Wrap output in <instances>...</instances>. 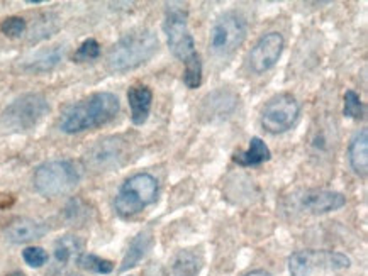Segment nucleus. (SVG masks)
<instances>
[{
	"label": "nucleus",
	"instance_id": "6e6552de",
	"mask_svg": "<svg viewBox=\"0 0 368 276\" xmlns=\"http://www.w3.org/2000/svg\"><path fill=\"white\" fill-rule=\"evenodd\" d=\"M290 276H313L318 271H339L350 266V258L338 251L302 249L289 256Z\"/></svg>",
	"mask_w": 368,
	"mask_h": 276
},
{
	"label": "nucleus",
	"instance_id": "cd10ccee",
	"mask_svg": "<svg viewBox=\"0 0 368 276\" xmlns=\"http://www.w3.org/2000/svg\"><path fill=\"white\" fill-rule=\"evenodd\" d=\"M71 276H79V275H71Z\"/></svg>",
	"mask_w": 368,
	"mask_h": 276
},
{
	"label": "nucleus",
	"instance_id": "1a4fd4ad",
	"mask_svg": "<svg viewBox=\"0 0 368 276\" xmlns=\"http://www.w3.org/2000/svg\"><path fill=\"white\" fill-rule=\"evenodd\" d=\"M299 116H301V105L292 93H277L268 102L265 104L261 111L260 123L261 127L266 132L277 136V134H284L292 129V125L297 123Z\"/></svg>",
	"mask_w": 368,
	"mask_h": 276
},
{
	"label": "nucleus",
	"instance_id": "b1692460",
	"mask_svg": "<svg viewBox=\"0 0 368 276\" xmlns=\"http://www.w3.org/2000/svg\"><path fill=\"white\" fill-rule=\"evenodd\" d=\"M27 29V22L24 21L22 18H18V15H12V18H7L6 21L0 24V31L7 36V38H21V36Z\"/></svg>",
	"mask_w": 368,
	"mask_h": 276
},
{
	"label": "nucleus",
	"instance_id": "423d86ee",
	"mask_svg": "<svg viewBox=\"0 0 368 276\" xmlns=\"http://www.w3.org/2000/svg\"><path fill=\"white\" fill-rule=\"evenodd\" d=\"M50 112V104L41 93H24L2 112V125L11 132H27L34 129Z\"/></svg>",
	"mask_w": 368,
	"mask_h": 276
},
{
	"label": "nucleus",
	"instance_id": "9d476101",
	"mask_svg": "<svg viewBox=\"0 0 368 276\" xmlns=\"http://www.w3.org/2000/svg\"><path fill=\"white\" fill-rule=\"evenodd\" d=\"M128 141L121 136L104 137L87 151V165L95 172H109L128 160Z\"/></svg>",
	"mask_w": 368,
	"mask_h": 276
},
{
	"label": "nucleus",
	"instance_id": "4468645a",
	"mask_svg": "<svg viewBox=\"0 0 368 276\" xmlns=\"http://www.w3.org/2000/svg\"><path fill=\"white\" fill-rule=\"evenodd\" d=\"M128 102L131 109V120L135 125H143L151 112L153 92L146 85H135L128 92Z\"/></svg>",
	"mask_w": 368,
	"mask_h": 276
},
{
	"label": "nucleus",
	"instance_id": "393cba45",
	"mask_svg": "<svg viewBox=\"0 0 368 276\" xmlns=\"http://www.w3.org/2000/svg\"><path fill=\"white\" fill-rule=\"evenodd\" d=\"M22 259L31 268H41L48 263V253L43 247L29 246L22 251Z\"/></svg>",
	"mask_w": 368,
	"mask_h": 276
},
{
	"label": "nucleus",
	"instance_id": "aec40b11",
	"mask_svg": "<svg viewBox=\"0 0 368 276\" xmlns=\"http://www.w3.org/2000/svg\"><path fill=\"white\" fill-rule=\"evenodd\" d=\"M76 265L82 268V270L90 271V273L95 275H109L114 271V263L90 253L80 254L79 258H76Z\"/></svg>",
	"mask_w": 368,
	"mask_h": 276
},
{
	"label": "nucleus",
	"instance_id": "4be33fe9",
	"mask_svg": "<svg viewBox=\"0 0 368 276\" xmlns=\"http://www.w3.org/2000/svg\"><path fill=\"white\" fill-rule=\"evenodd\" d=\"M199 270V259L192 253H182L173 263V275L175 276H196Z\"/></svg>",
	"mask_w": 368,
	"mask_h": 276
},
{
	"label": "nucleus",
	"instance_id": "a211bd4d",
	"mask_svg": "<svg viewBox=\"0 0 368 276\" xmlns=\"http://www.w3.org/2000/svg\"><path fill=\"white\" fill-rule=\"evenodd\" d=\"M83 242L76 235H63L55 242V259L60 265H67L70 259L82 254Z\"/></svg>",
	"mask_w": 368,
	"mask_h": 276
},
{
	"label": "nucleus",
	"instance_id": "20e7f679",
	"mask_svg": "<svg viewBox=\"0 0 368 276\" xmlns=\"http://www.w3.org/2000/svg\"><path fill=\"white\" fill-rule=\"evenodd\" d=\"M83 170L75 160L46 161L36 168L32 184L36 192L53 198L70 193L82 180Z\"/></svg>",
	"mask_w": 368,
	"mask_h": 276
},
{
	"label": "nucleus",
	"instance_id": "f257e3e1",
	"mask_svg": "<svg viewBox=\"0 0 368 276\" xmlns=\"http://www.w3.org/2000/svg\"><path fill=\"white\" fill-rule=\"evenodd\" d=\"M163 31L170 51L184 64V83L190 90L202 85V62L197 53L196 39L189 29V11L180 4H170L165 11Z\"/></svg>",
	"mask_w": 368,
	"mask_h": 276
},
{
	"label": "nucleus",
	"instance_id": "412c9836",
	"mask_svg": "<svg viewBox=\"0 0 368 276\" xmlns=\"http://www.w3.org/2000/svg\"><path fill=\"white\" fill-rule=\"evenodd\" d=\"M343 113L348 119L360 120L365 117V104L362 102L360 95L355 90L345 92V104H343Z\"/></svg>",
	"mask_w": 368,
	"mask_h": 276
},
{
	"label": "nucleus",
	"instance_id": "dca6fc26",
	"mask_svg": "<svg viewBox=\"0 0 368 276\" xmlns=\"http://www.w3.org/2000/svg\"><path fill=\"white\" fill-rule=\"evenodd\" d=\"M270 158H272V151H270L268 146L261 137L254 136L250 139L248 149L234 154L233 161L238 166H243V168H253V166H260L270 161Z\"/></svg>",
	"mask_w": 368,
	"mask_h": 276
},
{
	"label": "nucleus",
	"instance_id": "2eb2a0df",
	"mask_svg": "<svg viewBox=\"0 0 368 276\" xmlns=\"http://www.w3.org/2000/svg\"><path fill=\"white\" fill-rule=\"evenodd\" d=\"M348 161H350L351 170L360 178H365L368 173V131L362 129V131L355 134L351 139L350 146H348Z\"/></svg>",
	"mask_w": 368,
	"mask_h": 276
},
{
	"label": "nucleus",
	"instance_id": "7ed1b4c3",
	"mask_svg": "<svg viewBox=\"0 0 368 276\" xmlns=\"http://www.w3.org/2000/svg\"><path fill=\"white\" fill-rule=\"evenodd\" d=\"M156 34L149 29H136L124 34L107 53V68L114 73L132 71L146 64L156 55Z\"/></svg>",
	"mask_w": 368,
	"mask_h": 276
},
{
	"label": "nucleus",
	"instance_id": "f3484780",
	"mask_svg": "<svg viewBox=\"0 0 368 276\" xmlns=\"http://www.w3.org/2000/svg\"><path fill=\"white\" fill-rule=\"evenodd\" d=\"M153 246V234L151 230H143L132 239V242L129 244V249L126 256L123 259V266H121V271H128L131 268H135L141 259L146 256V253L151 249Z\"/></svg>",
	"mask_w": 368,
	"mask_h": 276
},
{
	"label": "nucleus",
	"instance_id": "bb28decb",
	"mask_svg": "<svg viewBox=\"0 0 368 276\" xmlns=\"http://www.w3.org/2000/svg\"><path fill=\"white\" fill-rule=\"evenodd\" d=\"M7 276H26V275H22V273H19V271H15V273H11V275H7Z\"/></svg>",
	"mask_w": 368,
	"mask_h": 276
},
{
	"label": "nucleus",
	"instance_id": "f8f14e48",
	"mask_svg": "<svg viewBox=\"0 0 368 276\" xmlns=\"http://www.w3.org/2000/svg\"><path fill=\"white\" fill-rule=\"evenodd\" d=\"M346 205V197L334 190H307L299 197V207L307 214L322 215L336 212Z\"/></svg>",
	"mask_w": 368,
	"mask_h": 276
},
{
	"label": "nucleus",
	"instance_id": "9b49d317",
	"mask_svg": "<svg viewBox=\"0 0 368 276\" xmlns=\"http://www.w3.org/2000/svg\"><path fill=\"white\" fill-rule=\"evenodd\" d=\"M284 48L285 39L280 32L272 31L263 34L252 48L248 56L250 68H252L254 75H263V73L272 70L275 64L278 63V60H280Z\"/></svg>",
	"mask_w": 368,
	"mask_h": 276
},
{
	"label": "nucleus",
	"instance_id": "39448f33",
	"mask_svg": "<svg viewBox=\"0 0 368 276\" xmlns=\"http://www.w3.org/2000/svg\"><path fill=\"white\" fill-rule=\"evenodd\" d=\"M158 197V180L151 173H136L129 177L116 195L114 209L123 219L135 217Z\"/></svg>",
	"mask_w": 368,
	"mask_h": 276
},
{
	"label": "nucleus",
	"instance_id": "a878e982",
	"mask_svg": "<svg viewBox=\"0 0 368 276\" xmlns=\"http://www.w3.org/2000/svg\"><path fill=\"white\" fill-rule=\"evenodd\" d=\"M245 276H272V275L265 270H254V271H250V273H246Z\"/></svg>",
	"mask_w": 368,
	"mask_h": 276
},
{
	"label": "nucleus",
	"instance_id": "0eeeda50",
	"mask_svg": "<svg viewBox=\"0 0 368 276\" xmlns=\"http://www.w3.org/2000/svg\"><path fill=\"white\" fill-rule=\"evenodd\" d=\"M248 34V22L240 12L228 11L221 14L210 27L209 48L216 56H231L245 43Z\"/></svg>",
	"mask_w": 368,
	"mask_h": 276
},
{
	"label": "nucleus",
	"instance_id": "ddd939ff",
	"mask_svg": "<svg viewBox=\"0 0 368 276\" xmlns=\"http://www.w3.org/2000/svg\"><path fill=\"white\" fill-rule=\"evenodd\" d=\"M48 233V227L43 222L29 217H15L4 229L7 241L12 244H27V242L41 239Z\"/></svg>",
	"mask_w": 368,
	"mask_h": 276
},
{
	"label": "nucleus",
	"instance_id": "6ab92c4d",
	"mask_svg": "<svg viewBox=\"0 0 368 276\" xmlns=\"http://www.w3.org/2000/svg\"><path fill=\"white\" fill-rule=\"evenodd\" d=\"M62 58H63V51L60 50V48H51V50L39 53L31 63H27L26 70L31 73L51 71L53 68L58 67V63L62 62Z\"/></svg>",
	"mask_w": 368,
	"mask_h": 276
},
{
	"label": "nucleus",
	"instance_id": "5701e85b",
	"mask_svg": "<svg viewBox=\"0 0 368 276\" xmlns=\"http://www.w3.org/2000/svg\"><path fill=\"white\" fill-rule=\"evenodd\" d=\"M100 56V44L95 41V39H87L80 44L79 50L75 51L74 60L76 63H83V62H92V60H97Z\"/></svg>",
	"mask_w": 368,
	"mask_h": 276
},
{
	"label": "nucleus",
	"instance_id": "f03ea898",
	"mask_svg": "<svg viewBox=\"0 0 368 276\" xmlns=\"http://www.w3.org/2000/svg\"><path fill=\"white\" fill-rule=\"evenodd\" d=\"M121 102L111 92H99L67 109L60 117V129L64 134H79L100 127L116 119Z\"/></svg>",
	"mask_w": 368,
	"mask_h": 276
}]
</instances>
